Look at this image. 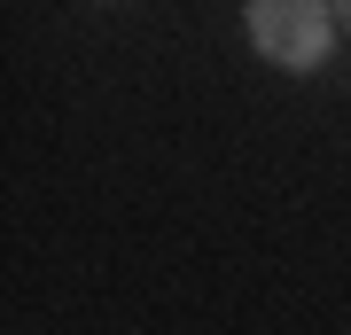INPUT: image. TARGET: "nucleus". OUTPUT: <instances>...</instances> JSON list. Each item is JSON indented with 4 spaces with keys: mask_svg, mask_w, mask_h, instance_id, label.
<instances>
[{
    "mask_svg": "<svg viewBox=\"0 0 351 335\" xmlns=\"http://www.w3.org/2000/svg\"><path fill=\"white\" fill-rule=\"evenodd\" d=\"M242 24H250V47L274 71H320L336 55V8L328 0H250Z\"/></svg>",
    "mask_w": 351,
    "mask_h": 335,
    "instance_id": "f257e3e1",
    "label": "nucleus"
},
{
    "mask_svg": "<svg viewBox=\"0 0 351 335\" xmlns=\"http://www.w3.org/2000/svg\"><path fill=\"white\" fill-rule=\"evenodd\" d=\"M336 24H343V32H351V0H336Z\"/></svg>",
    "mask_w": 351,
    "mask_h": 335,
    "instance_id": "f03ea898",
    "label": "nucleus"
}]
</instances>
